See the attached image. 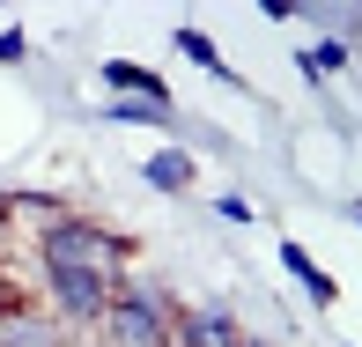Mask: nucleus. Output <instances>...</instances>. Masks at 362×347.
Here are the masks:
<instances>
[{
    "mask_svg": "<svg viewBox=\"0 0 362 347\" xmlns=\"http://www.w3.org/2000/svg\"><path fill=\"white\" fill-rule=\"evenodd\" d=\"M37 259H45V274H52V266H67V274L119 281V274H126V259H134V244H126V237H111V229H96V222H81V214H59V222L45 229Z\"/></svg>",
    "mask_w": 362,
    "mask_h": 347,
    "instance_id": "1",
    "label": "nucleus"
},
{
    "mask_svg": "<svg viewBox=\"0 0 362 347\" xmlns=\"http://www.w3.org/2000/svg\"><path fill=\"white\" fill-rule=\"evenodd\" d=\"M81 333H89V347H170V325L156 310H141L134 295H119V288L96 310V325H81Z\"/></svg>",
    "mask_w": 362,
    "mask_h": 347,
    "instance_id": "2",
    "label": "nucleus"
},
{
    "mask_svg": "<svg viewBox=\"0 0 362 347\" xmlns=\"http://www.w3.org/2000/svg\"><path fill=\"white\" fill-rule=\"evenodd\" d=\"M111 288H119V281H96V274H67V266H52V274H45L52 325H96V310L111 303Z\"/></svg>",
    "mask_w": 362,
    "mask_h": 347,
    "instance_id": "3",
    "label": "nucleus"
},
{
    "mask_svg": "<svg viewBox=\"0 0 362 347\" xmlns=\"http://www.w3.org/2000/svg\"><path fill=\"white\" fill-rule=\"evenodd\" d=\"M170 340H185V347H237L244 333H237V318H229V310H185Z\"/></svg>",
    "mask_w": 362,
    "mask_h": 347,
    "instance_id": "4",
    "label": "nucleus"
},
{
    "mask_svg": "<svg viewBox=\"0 0 362 347\" xmlns=\"http://www.w3.org/2000/svg\"><path fill=\"white\" fill-rule=\"evenodd\" d=\"M0 347H67L45 310H0Z\"/></svg>",
    "mask_w": 362,
    "mask_h": 347,
    "instance_id": "5",
    "label": "nucleus"
},
{
    "mask_svg": "<svg viewBox=\"0 0 362 347\" xmlns=\"http://www.w3.org/2000/svg\"><path fill=\"white\" fill-rule=\"evenodd\" d=\"M141 177H148L156 192H192V177H200V163H192L185 148H163V155H148V163H141Z\"/></svg>",
    "mask_w": 362,
    "mask_h": 347,
    "instance_id": "6",
    "label": "nucleus"
},
{
    "mask_svg": "<svg viewBox=\"0 0 362 347\" xmlns=\"http://www.w3.org/2000/svg\"><path fill=\"white\" fill-rule=\"evenodd\" d=\"M104 81H111L119 96H141V104H170V89H163V81L148 74V67H126V59H111V67H104Z\"/></svg>",
    "mask_w": 362,
    "mask_h": 347,
    "instance_id": "7",
    "label": "nucleus"
},
{
    "mask_svg": "<svg viewBox=\"0 0 362 347\" xmlns=\"http://www.w3.org/2000/svg\"><path fill=\"white\" fill-rule=\"evenodd\" d=\"M170 45H177V52H185V59H192V67H207V74H222L229 89H237V74L222 67V52H215V37H207V30H192V23H185V30H177Z\"/></svg>",
    "mask_w": 362,
    "mask_h": 347,
    "instance_id": "8",
    "label": "nucleus"
},
{
    "mask_svg": "<svg viewBox=\"0 0 362 347\" xmlns=\"http://www.w3.org/2000/svg\"><path fill=\"white\" fill-rule=\"evenodd\" d=\"M281 266H288L296 281H303V295H310V303H333V281L318 274V259H310L303 244H281Z\"/></svg>",
    "mask_w": 362,
    "mask_h": 347,
    "instance_id": "9",
    "label": "nucleus"
},
{
    "mask_svg": "<svg viewBox=\"0 0 362 347\" xmlns=\"http://www.w3.org/2000/svg\"><path fill=\"white\" fill-rule=\"evenodd\" d=\"M104 119H134V126H177V104H104Z\"/></svg>",
    "mask_w": 362,
    "mask_h": 347,
    "instance_id": "10",
    "label": "nucleus"
},
{
    "mask_svg": "<svg viewBox=\"0 0 362 347\" xmlns=\"http://www.w3.org/2000/svg\"><path fill=\"white\" fill-rule=\"evenodd\" d=\"M30 52V37H23V30H0V59H8V67H15V59H23Z\"/></svg>",
    "mask_w": 362,
    "mask_h": 347,
    "instance_id": "11",
    "label": "nucleus"
},
{
    "mask_svg": "<svg viewBox=\"0 0 362 347\" xmlns=\"http://www.w3.org/2000/svg\"><path fill=\"white\" fill-rule=\"evenodd\" d=\"M215 214H222V222H252V207H244L237 192H222V200H215Z\"/></svg>",
    "mask_w": 362,
    "mask_h": 347,
    "instance_id": "12",
    "label": "nucleus"
},
{
    "mask_svg": "<svg viewBox=\"0 0 362 347\" xmlns=\"http://www.w3.org/2000/svg\"><path fill=\"white\" fill-rule=\"evenodd\" d=\"M0 310H8V274H0Z\"/></svg>",
    "mask_w": 362,
    "mask_h": 347,
    "instance_id": "13",
    "label": "nucleus"
}]
</instances>
